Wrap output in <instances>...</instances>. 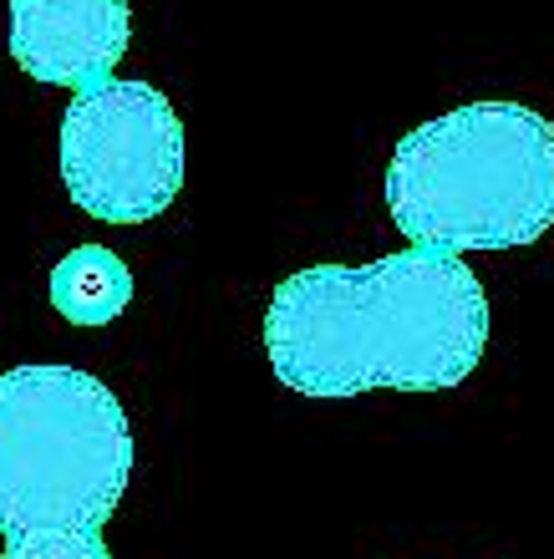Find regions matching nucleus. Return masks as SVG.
Returning a JSON list of instances; mask_svg holds the SVG:
<instances>
[{"label":"nucleus","instance_id":"nucleus-5","mask_svg":"<svg viewBox=\"0 0 554 559\" xmlns=\"http://www.w3.org/2000/svg\"><path fill=\"white\" fill-rule=\"evenodd\" d=\"M128 36V0H11V57L46 87L107 82Z\"/></svg>","mask_w":554,"mask_h":559},{"label":"nucleus","instance_id":"nucleus-4","mask_svg":"<svg viewBox=\"0 0 554 559\" xmlns=\"http://www.w3.org/2000/svg\"><path fill=\"white\" fill-rule=\"evenodd\" d=\"M61 178L82 214L103 224L158 219L184 189V122L148 82L82 87L61 118Z\"/></svg>","mask_w":554,"mask_h":559},{"label":"nucleus","instance_id":"nucleus-7","mask_svg":"<svg viewBox=\"0 0 554 559\" xmlns=\"http://www.w3.org/2000/svg\"><path fill=\"white\" fill-rule=\"evenodd\" d=\"M5 559H113L97 530H31L5 534Z\"/></svg>","mask_w":554,"mask_h":559},{"label":"nucleus","instance_id":"nucleus-6","mask_svg":"<svg viewBox=\"0 0 554 559\" xmlns=\"http://www.w3.org/2000/svg\"><path fill=\"white\" fill-rule=\"evenodd\" d=\"M132 300V270L103 245H82L51 270V306L72 325H107Z\"/></svg>","mask_w":554,"mask_h":559},{"label":"nucleus","instance_id":"nucleus-3","mask_svg":"<svg viewBox=\"0 0 554 559\" xmlns=\"http://www.w3.org/2000/svg\"><path fill=\"white\" fill-rule=\"evenodd\" d=\"M132 478L122 402L82 367L0 377V534L103 530Z\"/></svg>","mask_w":554,"mask_h":559},{"label":"nucleus","instance_id":"nucleus-2","mask_svg":"<svg viewBox=\"0 0 554 559\" xmlns=\"http://www.w3.org/2000/svg\"><path fill=\"white\" fill-rule=\"evenodd\" d=\"M387 209L423 250L534 245L554 224L550 118L519 103H468L423 122L387 163Z\"/></svg>","mask_w":554,"mask_h":559},{"label":"nucleus","instance_id":"nucleus-1","mask_svg":"<svg viewBox=\"0 0 554 559\" xmlns=\"http://www.w3.org/2000/svg\"><path fill=\"white\" fill-rule=\"evenodd\" d=\"M264 346L300 397L448 392L483 361L488 295L458 254L423 245L366 270L310 265L275 285Z\"/></svg>","mask_w":554,"mask_h":559}]
</instances>
